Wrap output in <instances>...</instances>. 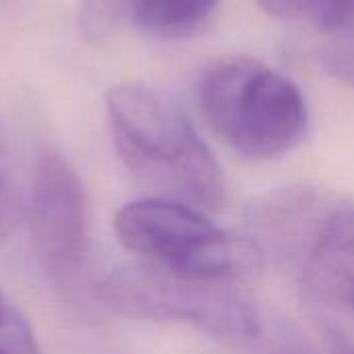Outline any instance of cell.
Wrapping results in <instances>:
<instances>
[{"instance_id": "ba28073f", "label": "cell", "mask_w": 354, "mask_h": 354, "mask_svg": "<svg viewBox=\"0 0 354 354\" xmlns=\"http://www.w3.org/2000/svg\"><path fill=\"white\" fill-rule=\"evenodd\" d=\"M141 0H83L79 23L91 41L108 37L124 21H133Z\"/></svg>"}, {"instance_id": "6da1fadb", "label": "cell", "mask_w": 354, "mask_h": 354, "mask_svg": "<svg viewBox=\"0 0 354 354\" xmlns=\"http://www.w3.org/2000/svg\"><path fill=\"white\" fill-rule=\"evenodd\" d=\"M106 110L124 166L156 197L201 212L224 205L222 168L178 102L143 83H118Z\"/></svg>"}, {"instance_id": "7c38bea8", "label": "cell", "mask_w": 354, "mask_h": 354, "mask_svg": "<svg viewBox=\"0 0 354 354\" xmlns=\"http://www.w3.org/2000/svg\"><path fill=\"white\" fill-rule=\"evenodd\" d=\"M2 149H4V131L0 127V153H2Z\"/></svg>"}, {"instance_id": "9c48e42d", "label": "cell", "mask_w": 354, "mask_h": 354, "mask_svg": "<svg viewBox=\"0 0 354 354\" xmlns=\"http://www.w3.org/2000/svg\"><path fill=\"white\" fill-rule=\"evenodd\" d=\"M0 354H39V346L23 313L0 295Z\"/></svg>"}, {"instance_id": "4fadbf2b", "label": "cell", "mask_w": 354, "mask_h": 354, "mask_svg": "<svg viewBox=\"0 0 354 354\" xmlns=\"http://www.w3.org/2000/svg\"><path fill=\"white\" fill-rule=\"evenodd\" d=\"M288 354H313V353H307V351H290Z\"/></svg>"}, {"instance_id": "8fae6325", "label": "cell", "mask_w": 354, "mask_h": 354, "mask_svg": "<svg viewBox=\"0 0 354 354\" xmlns=\"http://www.w3.org/2000/svg\"><path fill=\"white\" fill-rule=\"evenodd\" d=\"M326 66L340 79L354 83V48H334L324 54Z\"/></svg>"}, {"instance_id": "277c9868", "label": "cell", "mask_w": 354, "mask_h": 354, "mask_svg": "<svg viewBox=\"0 0 354 354\" xmlns=\"http://www.w3.org/2000/svg\"><path fill=\"white\" fill-rule=\"evenodd\" d=\"M114 232L143 261L199 280H236L251 261L243 236L216 228L201 209L172 199L127 203L114 218Z\"/></svg>"}, {"instance_id": "52a82bcc", "label": "cell", "mask_w": 354, "mask_h": 354, "mask_svg": "<svg viewBox=\"0 0 354 354\" xmlns=\"http://www.w3.org/2000/svg\"><path fill=\"white\" fill-rule=\"evenodd\" d=\"M280 19L307 21L319 31H346L354 27V0H257Z\"/></svg>"}, {"instance_id": "8992f818", "label": "cell", "mask_w": 354, "mask_h": 354, "mask_svg": "<svg viewBox=\"0 0 354 354\" xmlns=\"http://www.w3.org/2000/svg\"><path fill=\"white\" fill-rule=\"evenodd\" d=\"M218 0H141L133 23L158 37H185L199 31Z\"/></svg>"}, {"instance_id": "3957f363", "label": "cell", "mask_w": 354, "mask_h": 354, "mask_svg": "<svg viewBox=\"0 0 354 354\" xmlns=\"http://www.w3.org/2000/svg\"><path fill=\"white\" fill-rule=\"evenodd\" d=\"M100 301L131 319L180 322L218 336L251 338L261 330L253 301L236 282L199 280L143 259L116 268L102 282Z\"/></svg>"}, {"instance_id": "5b68a950", "label": "cell", "mask_w": 354, "mask_h": 354, "mask_svg": "<svg viewBox=\"0 0 354 354\" xmlns=\"http://www.w3.org/2000/svg\"><path fill=\"white\" fill-rule=\"evenodd\" d=\"M27 214L31 243L46 274L56 284L68 286L85 268L89 230L83 185L60 153L39 156Z\"/></svg>"}, {"instance_id": "30bf717a", "label": "cell", "mask_w": 354, "mask_h": 354, "mask_svg": "<svg viewBox=\"0 0 354 354\" xmlns=\"http://www.w3.org/2000/svg\"><path fill=\"white\" fill-rule=\"evenodd\" d=\"M19 220V201L10 185L0 178V245L10 236Z\"/></svg>"}, {"instance_id": "7a4b0ae2", "label": "cell", "mask_w": 354, "mask_h": 354, "mask_svg": "<svg viewBox=\"0 0 354 354\" xmlns=\"http://www.w3.org/2000/svg\"><path fill=\"white\" fill-rule=\"evenodd\" d=\"M199 106L209 129L253 160H272L295 149L309 127L301 89L249 56L214 62L199 81Z\"/></svg>"}]
</instances>
